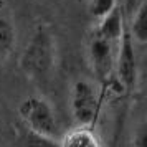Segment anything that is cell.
Segmentation results:
<instances>
[{"label": "cell", "mask_w": 147, "mask_h": 147, "mask_svg": "<svg viewBox=\"0 0 147 147\" xmlns=\"http://www.w3.org/2000/svg\"><path fill=\"white\" fill-rule=\"evenodd\" d=\"M56 63V40L47 25H38L20 56V69L30 80H47Z\"/></svg>", "instance_id": "obj_1"}, {"label": "cell", "mask_w": 147, "mask_h": 147, "mask_svg": "<svg viewBox=\"0 0 147 147\" xmlns=\"http://www.w3.org/2000/svg\"><path fill=\"white\" fill-rule=\"evenodd\" d=\"M116 45L113 41L102 38L96 32L88 41V61L94 76L99 81H107L114 71L116 61Z\"/></svg>", "instance_id": "obj_4"}, {"label": "cell", "mask_w": 147, "mask_h": 147, "mask_svg": "<svg viewBox=\"0 0 147 147\" xmlns=\"http://www.w3.org/2000/svg\"><path fill=\"white\" fill-rule=\"evenodd\" d=\"M17 147H60V139L41 136V134H36L27 127H23L18 132Z\"/></svg>", "instance_id": "obj_10"}, {"label": "cell", "mask_w": 147, "mask_h": 147, "mask_svg": "<svg viewBox=\"0 0 147 147\" xmlns=\"http://www.w3.org/2000/svg\"><path fill=\"white\" fill-rule=\"evenodd\" d=\"M102 93L89 80H76L71 86L69 109L76 126L94 127L99 117Z\"/></svg>", "instance_id": "obj_3"}, {"label": "cell", "mask_w": 147, "mask_h": 147, "mask_svg": "<svg viewBox=\"0 0 147 147\" xmlns=\"http://www.w3.org/2000/svg\"><path fill=\"white\" fill-rule=\"evenodd\" d=\"M127 32L131 35L134 43L137 45H146L147 41V2L142 0L139 7L134 10L132 18L129 22Z\"/></svg>", "instance_id": "obj_9"}, {"label": "cell", "mask_w": 147, "mask_h": 147, "mask_svg": "<svg viewBox=\"0 0 147 147\" xmlns=\"http://www.w3.org/2000/svg\"><path fill=\"white\" fill-rule=\"evenodd\" d=\"M15 45H17L15 23L5 10H0V65H3L12 56Z\"/></svg>", "instance_id": "obj_8"}, {"label": "cell", "mask_w": 147, "mask_h": 147, "mask_svg": "<svg viewBox=\"0 0 147 147\" xmlns=\"http://www.w3.org/2000/svg\"><path fill=\"white\" fill-rule=\"evenodd\" d=\"M114 69L117 74V80L126 89H134L139 80V65H137V55L134 48V41L127 32V27L121 36L116 50V61Z\"/></svg>", "instance_id": "obj_5"}, {"label": "cell", "mask_w": 147, "mask_h": 147, "mask_svg": "<svg viewBox=\"0 0 147 147\" xmlns=\"http://www.w3.org/2000/svg\"><path fill=\"white\" fill-rule=\"evenodd\" d=\"M60 147H102V140L94 127L76 126L60 137Z\"/></svg>", "instance_id": "obj_7"}, {"label": "cell", "mask_w": 147, "mask_h": 147, "mask_svg": "<svg viewBox=\"0 0 147 147\" xmlns=\"http://www.w3.org/2000/svg\"><path fill=\"white\" fill-rule=\"evenodd\" d=\"M124 30H126V23H124L122 8H121V5H116L107 15L98 20L96 33L113 43H119Z\"/></svg>", "instance_id": "obj_6"}, {"label": "cell", "mask_w": 147, "mask_h": 147, "mask_svg": "<svg viewBox=\"0 0 147 147\" xmlns=\"http://www.w3.org/2000/svg\"><path fill=\"white\" fill-rule=\"evenodd\" d=\"M116 5H119L117 0H88V13L94 20H99L109 13Z\"/></svg>", "instance_id": "obj_11"}, {"label": "cell", "mask_w": 147, "mask_h": 147, "mask_svg": "<svg viewBox=\"0 0 147 147\" xmlns=\"http://www.w3.org/2000/svg\"><path fill=\"white\" fill-rule=\"evenodd\" d=\"M18 116L23 126L41 136L60 139L63 136L60 121L55 114L53 106L43 96L32 94L18 104Z\"/></svg>", "instance_id": "obj_2"}, {"label": "cell", "mask_w": 147, "mask_h": 147, "mask_svg": "<svg viewBox=\"0 0 147 147\" xmlns=\"http://www.w3.org/2000/svg\"><path fill=\"white\" fill-rule=\"evenodd\" d=\"M117 2H122V3H124V5H127V3H131V2H134V0H117Z\"/></svg>", "instance_id": "obj_13"}, {"label": "cell", "mask_w": 147, "mask_h": 147, "mask_svg": "<svg viewBox=\"0 0 147 147\" xmlns=\"http://www.w3.org/2000/svg\"><path fill=\"white\" fill-rule=\"evenodd\" d=\"M132 147H146V129L144 127H140L139 131H137Z\"/></svg>", "instance_id": "obj_12"}]
</instances>
